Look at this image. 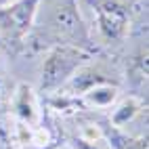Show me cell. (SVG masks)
Returning a JSON list of instances; mask_svg holds the SVG:
<instances>
[{
	"mask_svg": "<svg viewBox=\"0 0 149 149\" xmlns=\"http://www.w3.org/2000/svg\"><path fill=\"white\" fill-rule=\"evenodd\" d=\"M88 59H91V55L76 44L67 42L57 44L46 55L42 65V82H40L42 93H53L57 88H61L84 63H88Z\"/></svg>",
	"mask_w": 149,
	"mask_h": 149,
	"instance_id": "cell-1",
	"label": "cell"
},
{
	"mask_svg": "<svg viewBox=\"0 0 149 149\" xmlns=\"http://www.w3.org/2000/svg\"><path fill=\"white\" fill-rule=\"evenodd\" d=\"M42 0H15L0 6V36L6 42H21L34 25Z\"/></svg>",
	"mask_w": 149,
	"mask_h": 149,
	"instance_id": "cell-2",
	"label": "cell"
},
{
	"mask_svg": "<svg viewBox=\"0 0 149 149\" xmlns=\"http://www.w3.org/2000/svg\"><path fill=\"white\" fill-rule=\"evenodd\" d=\"M97 13V27L101 36L109 42H122L128 27H130V17L122 2L118 0H91Z\"/></svg>",
	"mask_w": 149,
	"mask_h": 149,
	"instance_id": "cell-3",
	"label": "cell"
},
{
	"mask_svg": "<svg viewBox=\"0 0 149 149\" xmlns=\"http://www.w3.org/2000/svg\"><path fill=\"white\" fill-rule=\"evenodd\" d=\"M53 27L61 36L74 38V40H86V27L80 13H78L76 0H61L53 13Z\"/></svg>",
	"mask_w": 149,
	"mask_h": 149,
	"instance_id": "cell-4",
	"label": "cell"
},
{
	"mask_svg": "<svg viewBox=\"0 0 149 149\" xmlns=\"http://www.w3.org/2000/svg\"><path fill=\"white\" fill-rule=\"evenodd\" d=\"M13 109L15 116L27 126H38L40 113H38V103H36V95L27 84H19L15 99H13Z\"/></svg>",
	"mask_w": 149,
	"mask_h": 149,
	"instance_id": "cell-5",
	"label": "cell"
},
{
	"mask_svg": "<svg viewBox=\"0 0 149 149\" xmlns=\"http://www.w3.org/2000/svg\"><path fill=\"white\" fill-rule=\"evenodd\" d=\"M82 95H84V101H88L95 107H111V103L118 97V86L109 82H101V84H95L93 88H88Z\"/></svg>",
	"mask_w": 149,
	"mask_h": 149,
	"instance_id": "cell-6",
	"label": "cell"
},
{
	"mask_svg": "<svg viewBox=\"0 0 149 149\" xmlns=\"http://www.w3.org/2000/svg\"><path fill=\"white\" fill-rule=\"evenodd\" d=\"M141 107H143V103H141V101H136L134 97L124 99V101L111 111V126H116V128L126 126V124L130 122L139 111H141Z\"/></svg>",
	"mask_w": 149,
	"mask_h": 149,
	"instance_id": "cell-7",
	"label": "cell"
},
{
	"mask_svg": "<svg viewBox=\"0 0 149 149\" xmlns=\"http://www.w3.org/2000/svg\"><path fill=\"white\" fill-rule=\"evenodd\" d=\"M105 139L109 141V147L111 149H147V139L126 136L116 126H111V130H105Z\"/></svg>",
	"mask_w": 149,
	"mask_h": 149,
	"instance_id": "cell-8",
	"label": "cell"
},
{
	"mask_svg": "<svg viewBox=\"0 0 149 149\" xmlns=\"http://www.w3.org/2000/svg\"><path fill=\"white\" fill-rule=\"evenodd\" d=\"M74 147H76V149H101V145H99L97 141H91V139H82V136L74 139Z\"/></svg>",
	"mask_w": 149,
	"mask_h": 149,
	"instance_id": "cell-9",
	"label": "cell"
},
{
	"mask_svg": "<svg viewBox=\"0 0 149 149\" xmlns=\"http://www.w3.org/2000/svg\"><path fill=\"white\" fill-rule=\"evenodd\" d=\"M0 48H4V40H2V36H0Z\"/></svg>",
	"mask_w": 149,
	"mask_h": 149,
	"instance_id": "cell-10",
	"label": "cell"
}]
</instances>
